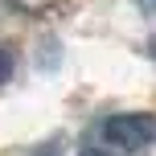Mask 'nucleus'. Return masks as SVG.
Returning a JSON list of instances; mask_svg holds the SVG:
<instances>
[{
    "label": "nucleus",
    "mask_w": 156,
    "mask_h": 156,
    "mask_svg": "<svg viewBox=\"0 0 156 156\" xmlns=\"http://www.w3.org/2000/svg\"><path fill=\"white\" fill-rule=\"evenodd\" d=\"M140 8L144 12H156V0H140Z\"/></svg>",
    "instance_id": "nucleus-4"
},
{
    "label": "nucleus",
    "mask_w": 156,
    "mask_h": 156,
    "mask_svg": "<svg viewBox=\"0 0 156 156\" xmlns=\"http://www.w3.org/2000/svg\"><path fill=\"white\" fill-rule=\"evenodd\" d=\"M103 136H107L115 148H127V152H140L156 140V119L152 115H111L103 123Z\"/></svg>",
    "instance_id": "nucleus-1"
},
{
    "label": "nucleus",
    "mask_w": 156,
    "mask_h": 156,
    "mask_svg": "<svg viewBox=\"0 0 156 156\" xmlns=\"http://www.w3.org/2000/svg\"><path fill=\"white\" fill-rule=\"evenodd\" d=\"M82 156H111V152H103V148H82Z\"/></svg>",
    "instance_id": "nucleus-3"
},
{
    "label": "nucleus",
    "mask_w": 156,
    "mask_h": 156,
    "mask_svg": "<svg viewBox=\"0 0 156 156\" xmlns=\"http://www.w3.org/2000/svg\"><path fill=\"white\" fill-rule=\"evenodd\" d=\"M8 74H12V58H8V49H0V86L8 82Z\"/></svg>",
    "instance_id": "nucleus-2"
}]
</instances>
